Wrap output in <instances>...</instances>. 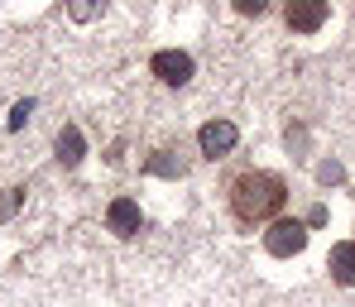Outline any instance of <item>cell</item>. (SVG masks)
Wrapping results in <instances>:
<instances>
[{
	"instance_id": "obj_1",
	"label": "cell",
	"mask_w": 355,
	"mask_h": 307,
	"mask_svg": "<svg viewBox=\"0 0 355 307\" xmlns=\"http://www.w3.org/2000/svg\"><path fill=\"white\" fill-rule=\"evenodd\" d=\"M288 207V183L269 168H250L231 183V216L240 226H264Z\"/></svg>"
},
{
	"instance_id": "obj_2",
	"label": "cell",
	"mask_w": 355,
	"mask_h": 307,
	"mask_svg": "<svg viewBox=\"0 0 355 307\" xmlns=\"http://www.w3.org/2000/svg\"><path fill=\"white\" fill-rule=\"evenodd\" d=\"M302 245H307V221H288V216H274V226L264 231V249L274 254V259H293V254H302Z\"/></svg>"
},
{
	"instance_id": "obj_3",
	"label": "cell",
	"mask_w": 355,
	"mask_h": 307,
	"mask_svg": "<svg viewBox=\"0 0 355 307\" xmlns=\"http://www.w3.org/2000/svg\"><path fill=\"white\" fill-rule=\"evenodd\" d=\"M149 72H154L164 87H187L192 72H197V62H192V53H182V49H159V53L149 58Z\"/></svg>"
},
{
	"instance_id": "obj_4",
	"label": "cell",
	"mask_w": 355,
	"mask_h": 307,
	"mask_svg": "<svg viewBox=\"0 0 355 307\" xmlns=\"http://www.w3.org/2000/svg\"><path fill=\"white\" fill-rule=\"evenodd\" d=\"M327 15H331V0H288L284 5V19L293 34H317L327 24Z\"/></svg>"
},
{
	"instance_id": "obj_5",
	"label": "cell",
	"mask_w": 355,
	"mask_h": 307,
	"mask_svg": "<svg viewBox=\"0 0 355 307\" xmlns=\"http://www.w3.org/2000/svg\"><path fill=\"white\" fill-rule=\"evenodd\" d=\"M236 144H240L236 121H207L202 130H197V149H202L207 159H226Z\"/></svg>"
},
{
	"instance_id": "obj_6",
	"label": "cell",
	"mask_w": 355,
	"mask_h": 307,
	"mask_svg": "<svg viewBox=\"0 0 355 307\" xmlns=\"http://www.w3.org/2000/svg\"><path fill=\"white\" fill-rule=\"evenodd\" d=\"M106 226L116 231L120 240L139 236V226H144V216H139V202H135V197H116V202L106 207Z\"/></svg>"
},
{
	"instance_id": "obj_7",
	"label": "cell",
	"mask_w": 355,
	"mask_h": 307,
	"mask_svg": "<svg viewBox=\"0 0 355 307\" xmlns=\"http://www.w3.org/2000/svg\"><path fill=\"white\" fill-rule=\"evenodd\" d=\"M327 269H331V283H341V288H355V240H341V245H331V254H327Z\"/></svg>"
},
{
	"instance_id": "obj_8",
	"label": "cell",
	"mask_w": 355,
	"mask_h": 307,
	"mask_svg": "<svg viewBox=\"0 0 355 307\" xmlns=\"http://www.w3.org/2000/svg\"><path fill=\"white\" fill-rule=\"evenodd\" d=\"M82 154H87L82 130H77V125H62V130H58V164H62V168H77Z\"/></svg>"
},
{
	"instance_id": "obj_9",
	"label": "cell",
	"mask_w": 355,
	"mask_h": 307,
	"mask_svg": "<svg viewBox=\"0 0 355 307\" xmlns=\"http://www.w3.org/2000/svg\"><path fill=\"white\" fill-rule=\"evenodd\" d=\"M144 173H154V178H182V173H187V164L173 159V149H159V154L144 164Z\"/></svg>"
},
{
	"instance_id": "obj_10",
	"label": "cell",
	"mask_w": 355,
	"mask_h": 307,
	"mask_svg": "<svg viewBox=\"0 0 355 307\" xmlns=\"http://www.w3.org/2000/svg\"><path fill=\"white\" fill-rule=\"evenodd\" d=\"M101 5H106V0H62L67 19H77V24H92V19L101 15Z\"/></svg>"
},
{
	"instance_id": "obj_11",
	"label": "cell",
	"mask_w": 355,
	"mask_h": 307,
	"mask_svg": "<svg viewBox=\"0 0 355 307\" xmlns=\"http://www.w3.org/2000/svg\"><path fill=\"white\" fill-rule=\"evenodd\" d=\"M19 207H24V187H5L0 192V221H10Z\"/></svg>"
},
{
	"instance_id": "obj_12",
	"label": "cell",
	"mask_w": 355,
	"mask_h": 307,
	"mask_svg": "<svg viewBox=\"0 0 355 307\" xmlns=\"http://www.w3.org/2000/svg\"><path fill=\"white\" fill-rule=\"evenodd\" d=\"M34 116V101H19L15 111H10V121H5V130H24V121Z\"/></svg>"
},
{
	"instance_id": "obj_13",
	"label": "cell",
	"mask_w": 355,
	"mask_h": 307,
	"mask_svg": "<svg viewBox=\"0 0 355 307\" xmlns=\"http://www.w3.org/2000/svg\"><path fill=\"white\" fill-rule=\"evenodd\" d=\"M231 5H236L240 15H264L269 10V0H231Z\"/></svg>"
},
{
	"instance_id": "obj_14",
	"label": "cell",
	"mask_w": 355,
	"mask_h": 307,
	"mask_svg": "<svg viewBox=\"0 0 355 307\" xmlns=\"http://www.w3.org/2000/svg\"><path fill=\"white\" fill-rule=\"evenodd\" d=\"M322 183H341V168L336 164H322Z\"/></svg>"
},
{
	"instance_id": "obj_15",
	"label": "cell",
	"mask_w": 355,
	"mask_h": 307,
	"mask_svg": "<svg viewBox=\"0 0 355 307\" xmlns=\"http://www.w3.org/2000/svg\"><path fill=\"white\" fill-rule=\"evenodd\" d=\"M322 221H327V207H312V211H307V231H312V226H322Z\"/></svg>"
}]
</instances>
